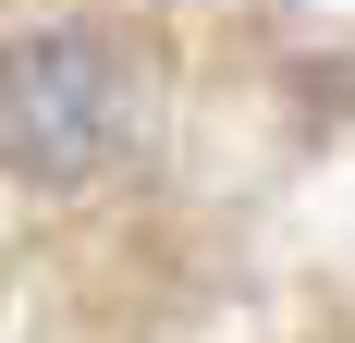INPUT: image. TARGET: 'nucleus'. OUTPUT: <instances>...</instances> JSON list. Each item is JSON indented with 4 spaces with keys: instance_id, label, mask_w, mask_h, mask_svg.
Instances as JSON below:
<instances>
[{
    "instance_id": "1",
    "label": "nucleus",
    "mask_w": 355,
    "mask_h": 343,
    "mask_svg": "<svg viewBox=\"0 0 355 343\" xmlns=\"http://www.w3.org/2000/svg\"><path fill=\"white\" fill-rule=\"evenodd\" d=\"M110 123H123V86L86 37H25V49H0V147L12 172L37 184H73V172H98Z\"/></svg>"
}]
</instances>
